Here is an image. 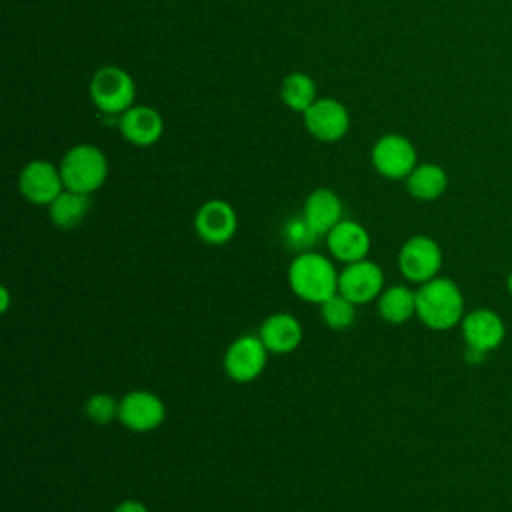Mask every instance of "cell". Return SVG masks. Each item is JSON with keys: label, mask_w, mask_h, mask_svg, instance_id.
<instances>
[{"label": "cell", "mask_w": 512, "mask_h": 512, "mask_svg": "<svg viewBox=\"0 0 512 512\" xmlns=\"http://www.w3.org/2000/svg\"><path fill=\"white\" fill-rule=\"evenodd\" d=\"M338 270L334 262L316 252L306 250L294 256L288 266L290 290L308 304H322L338 292Z\"/></svg>", "instance_id": "cell-1"}, {"label": "cell", "mask_w": 512, "mask_h": 512, "mask_svg": "<svg viewBox=\"0 0 512 512\" xmlns=\"http://www.w3.org/2000/svg\"><path fill=\"white\" fill-rule=\"evenodd\" d=\"M416 316L430 330H450L464 318V298L450 280L436 276L416 290Z\"/></svg>", "instance_id": "cell-2"}, {"label": "cell", "mask_w": 512, "mask_h": 512, "mask_svg": "<svg viewBox=\"0 0 512 512\" xmlns=\"http://www.w3.org/2000/svg\"><path fill=\"white\" fill-rule=\"evenodd\" d=\"M60 174L64 188L92 194L106 182L108 160L100 148L92 144H76L62 156Z\"/></svg>", "instance_id": "cell-3"}, {"label": "cell", "mask_w": 512, "mask_h": 512, "mask_svg": "<svg viewBox=\"0 0 512 512\" xmlns=\"http://www.w3.org/2000/svg\"><path fill=\"white\" fill-rule=\"evenodd\" d=\"M90 100L92 104L108 116H120L128 108H132L134 96H136V86L132 76L114 64L102 66L94 72L90 80Z\"/></svg>", "instance_id": "cell-4"}, {"label": "cell", "mask_w": 512, "mask_h": 512, "mask_svg": "<svg viewBox=\"0 0 512 512\" xmlns=\"http://www.w3.org/2000/svg\"><path fill=\"white\" fill-rule=\"evenodd\" d=\"M268 350L258 334H242L234 338L222 358L224 372L238 384L254 382L266 368Z\"/></svg>", "instance_id": "cell-5"}, {"label": "cell", "mask_w": 512, "mask_h": 512, "mask_svg": "<svg viewBox=\"0 0 512 512\" xmlns=\"http://www.w3.org/2000/svg\"><path fill=\"white\" fill-rule=\"evenodd\" d=\"M442 266V250L430 236L416 234L408 238L398 252L400 274L414 284H424L438 276Z\"/></svg>", "instance_id": "cell-6"}, {"label": "cell", "mask_w": 512, "mask_h": 512, "mask_svg": "<svg viewBox=\"0 0 512 512\" xmlns=\"http://www.w3.org/2000/svg\"><path fill=\"white\" fill-rule=\"evenodd\" d=\"M374 170L388 180H406L416 168V148L402 134H386L378 138L370 152Z\"/></svg>", "instance_id": "cell-7"}, {"label": "cell", "mask_w": 512, "mask_h": 512, "mask_svg": "<svg viewBox=\"0 0 512 512\" xmlns=\"http://www.w3.org/2000/svg\"><path fill=\"white\" fill-rule=\"evenodd\" d=\"M384 290V272L382 268L364 258L352 264H344L338 274V292L346 296L356 306L378 300Z\"/></svg>", "instance_id": "cell-8"}, {"label": "cell", "mask_w": 512, "mask_h": 512, "mask_svg": "<svg viewBox=\"0 0 512 512\" xmlns=\"http://www.w3.org/2000/svg\"><path fill=\"white\" fill-rule=\"evenodd\" d=\"M166 418V406L150 390H132L120 398L118 420L132 432H152Z\"/></svg>", "instance_id": "cell-9"}, {"label": "cell", "mask_w": 512, "mask_h": 512, "mask_svg": "<svg viewBox=\"0 0 512 512\" xmlns=\"http://www.w3.org/2000/svg\"><path fill=\"white\" fill-rule=\"evenodd\" d=\"M18 188L28 202L50 206L54 198L64 190L60 166H54L46 160L28 162L18 176Z\"/></svg>", "instance_id": "cell-10"}, {"label": "cell", "mask_w": 512, "mask_h": 512, "mask_svg": "<svg viewBox=\"0 0 512 512\" xmlns=\"http://www.w3.org/2000/svg\"><path fill=\"white\" fill-rule=\"evenodd\" d=\"M238 228V216L232 204L214 198L204 202L194 216V230L202 242L222 246L232 240Z\"/></svg>", "instance_id": "cell-11"}, {"label": "cell", "mask_w": 512, "mask_h": 512, "mask_svg": "<svg viewBox=\"0 0 512 512\" xmlns=\"http://www.w3.org/2000/svg\"><path fill=\"white\" fill-rule=\"evenodd\" d=\"M302 116L306 130L320 142H338L350 128L346 106L334 98H318Z\"/></svg>", "instance_id": "cell-12"}, {"label": "cell", "mask_w": 512, "mask_h": 512, "mask_svg": "<svg viewBox=\"0 0 512 512\" xmlns=\"http://www.w3.org/2000/svg\"><path fill=\"white\" fill-rule=\"evenodd\" d=\"M460 324H462L466 350L478 352L480 356L498 348L506 334L502 318L488 308H476L468 312Z\"/></svg>", "instance_id": "cell-13"}, {"label": "cell", "mask_w": 512, "mask_h": 512, "mask_svg": "<svg viewBox=\"0 0 512 512\" xmlns=\"http://www.w3.org/2000/svg\"><path fill=\"white\" fill-rule=\"evenodd\" d=\"M326 248L336 262L352 264L364 260L370 252V234L368 230L354 220H340L326 234Z\"/></svg>", "instance_id": "cell-14"}, {"label": "cell", "mask_w": 512, "mask_h": 512, "mask_svg": "<svg viewBox=\"0 0 512 512\" xmlns=\"http://www.w3.org/2000/svg\"><path fill=\"white\" fill-rule=\"evenodd\" d=\"M120 134L134 146H152L164 132V120L152 106H132L118 118Z\"/></svg>", "instance_id": "cell-15"}, {"label": "cell", "mask_w": 512, "mask_h": 512, "mask_svg": "<svg viewBox=\"0 0 512 512\" xmlns=\"http://www.w3.org/2000/svg\"><path fill=\"white\" fill-rule=\"evenodd\" d=\"M258 336L268 352L290 354L302 344L304 330L296 316L288 312H274L268 318H264Z\"/></svg>", "instance_id": "cell-16"}, {"label": "cell", "mask_w": 512, "mask_h": 512, "mask_svg": "<svg viewBox=\"0 0 512 512\" xmlns=\"http://www.w3.org/2000/svg\"><path fill=\"white\" fill-rule=\"evenodd\" d=\"M342 200L330 188H316L304 202L302 216L318 236H326L342 220Z\"/></svg>", "instance_id": "cell-17"}, {"label": "cell", "mask_w": 512, "mask_h": 512, "mask_svg": "<svg viewBox=\"0 0 512 512\" xmlns=\"http://www.w3.org/2000/svg\"><path fill=\"white\" fill-rule=\"evenodd\" d=\"M90 212V194L74 192L64 188L54 202L48 206V216L52 224L60 230H72L84 222Z\"/></svg>", "instance_id": "cell-18"}, {"label": "cell", "mask_w": 512, "mask_h": 512, "mask_svg": "<svg viewBox=\"0 0 512 512\" xmlns=\"http://www.w3.org/2000/svg\"><path fill=\"white\" fill-rule=\"evenodd\" d=\"M378 316L388 324H404L416 316V292L404 284H394L382 290L376 300Z\"/></svg>", "instance_id": "cell-19"}, {"label": "cell", "mask_w": 512, "mask_h": 512, "mask_svg": "<svg viewBox=\"0 0 512 512\" xmlns=\"http://www.w3.org/2000/svg\"><path fill=\"white\" fill-rule=\"evenodd\" d=\"M448 186V176L438 164H416V168L406 178V190L412 198L430 202L444 194Z\"/></svg>", "instance_id": "cell-20"}, {"label": "cell", "mask_w": 512, "mask_h": 512, "mask_svg": "<svg viewBox=\"0 0 512 512\" xmlns=\"http://www.w3.org/2000/svg\"><path fill=\"white\" fill-rule=\"evenodd\" d=\"M280 98L288 108L304 114L318 100L316 84L308 74L292 72L282 80Z\"/></svg>", "instance_id": "cell-21"}, {"label": "cell", "mask_w": 512, "mask_h": 512, "mask_svg": "<svg viewBox=\"0 0 512 512\" xmlns=\"http://www.w3.org/2000/svg\"><path fill=\"white\" fill-rule=\"evenodd\" d=\"M320 316L330 330H346L356 320V304L336 292L332 298L320 304Z\"/></svg>", "instance_id": "cell-22"}, {"label": "cell", "mask_w": 512, "mask_h": 512, "mask_svg": "<svg viewBox=\"0 0 512 512\" xmlns=\"http://www.w3.org/2000/svg\"><path fill=\"white\" fill-rule=\"evenodd\" d=\"M282 238L288 248H292L296 254H300V252L310 250L320 236L310 228V224L306 222L304 216H296L284 224Z\"/></svg>", "instance_id": "cell-23"}, {"label": "cell", "mask_w": 512, "mask_h": 512, "mask_svg": "<svg viewBox=\"0 0 512 512\" xmlns=\"http://www.w3.org/2000/svg\"><path fill=\"white\" fill-rule=\"evenodd\" d=\"M118 408H120V400H116L112 394L98 392L86 400L84 414L90 422L98 426H106L118 418Z\"/></svg>", "instance_id": "cell-24"}, {"label": "cell", "mask_w": 512, "mask_h": 512, "mask_svg": "<svg viewBox=\"0 0 512 512\" xmlns=\"http://www.w3.org/2000/svg\"><path fill=\"white\" fill-rule=\"evenodd\" d=\"M112 512H150V510L146 508V504H144V502L128 498V500L118 502V504L114 506V510H112Z\"/></svg>", "instance_id": "cell-25"}, {"label": "cell", "mask_w": 512, "mask_h": 512, "mask_svg": "<svg viewBox=\"0 0 512 512\" xmlns=\"http://www.w3.org/2000/svg\"><path fill=\"white\" fill-rule=\"evenodd\" d=\"M8 306H10V292H8L6 286H2L0 288V310H2V314L8 312Z\"/></svg>", "instance_id": "cell-26"}, {"label": "cell", "mask_w": 512, "mask_h": 512, "mask_svg": "<svg viewBox=\"0 0 512 512\" xmlns=\"http://www.w3.org/2000/svg\"><path fill=\"white\" fill-rule=\"evenodd\" d=\"M506 286H508V292L512 294V272L508 274V280H506Z\"/></svg>", "instance_id": "cell-27"}]
</instances>
